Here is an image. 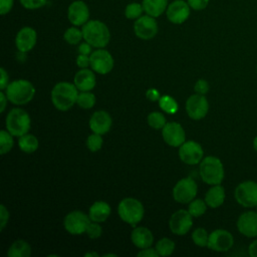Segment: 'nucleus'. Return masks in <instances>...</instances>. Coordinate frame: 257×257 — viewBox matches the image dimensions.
<instances>
[{
	"label": "nucleus",
	"mask_w": 257,
	"mask_h": 257,
	"mask_svg": "<svg viewBox=\"0 0 257 257\" xmlns=\"http://www.w3.org/2000/svg\"><path fill=\"white\" fill-rule=\"evenodd\" d=\"M83 39L92 47L103 48L110 39V33L107 26L99 20H88L81 28Z\"/></svg>",
	"instance_id": "f257e3e1"
},
{
	"label": "nucleus",
	"mask_w": 257,
	"mask_h": 257,
	"mask_svg": "<svg viewBox=\"0 0 257 257\" xmlns=\"http://www.w3.org/2000/svg\"><path fill=\"white\" fill-rule=\"evenodd\" d=\"M78 96L77 87L70 82H58L51 90L53 105L59 110H68L76 102Z\"/></svg>",
	"instance_id": "f03ea898"
},
{
	"label": "nucleus",
	"mask_w": 257,
	"mask_h": 257,
	"mask_svg": "<svg viewBox=\"0 0 257 257\" xmlns=\"http://www.w3.org/2000/svg\"><path fill=\"white\" fill-rule=\"evenodd\" d=\"M200 176L208 185H219L223 182L225 177L224 166L221 160L214 156L204 158L200 164Z\"/></svg>",
	"instance_id": "7ed1b4c3"
},
{
	"label": "nucleus",
	"mask_w": 257,
	"mask_h": 257,
	"mask_svg": "<svg viewBox=\"0 0 257 257\" xmlns=\"http://www.w3.org/2000/svg\"><path fill=\"white\" fill-rule=\"evenodd\" d=\"M5 94L12 103L22 105L28 103L35 94L33 84L25 79H17L10 82L5 88Z\"/></svg>",
	"instance_id": "20e7f679"
},
{
	"label": "nucleus",
	"mask_w": 257,
	"mask_h": 257,
	"mask_svg": "<svg viewBox=\"0 0 257 257\" xmlns=\"http://www.w3.org/2000/svg\"><path fill=\"white\" fill-rule=\"evenodd\" d=\"M30 116L22 108L11 109L6 116V128L13 137H21L30 128Z\"/></svg>",
	"instance_id": "39448f33"
},
{
	"label": "nucleus",
	"mask_w": 257,
	"mask_h": 257,
	"mask_svg": "<svg viewBox=\"0 0 257 257\" xmlns=\"http://www.w3.org/2000/svg\"><path fill=\"white\" fill-rule=\"evenodd\" d=\"M117 213L122 221L132 226H136V224L142 221L145 209L139 200L135 198H125L118 204Z\"/></svg>",
	"instance_id": "423d86ee"
},
{
	"label": "nucleus",
	"mask_w": 257,
	"mask_h": 257,
	"mask_svg": "<svg viewBox=\"0 0 257 257\" xmlns=\"http://www.w3.org/2000/svg\"><path fill=\"white\" fill-rule=\"evenodd\" d=\"M234 198L244 208H255L257 205V182L247 180L239 183L235 188Z\"/></svg>",
	"instance_id": "0eeeda50"
},
{
	"label": "nucleus",
	"mask_w": 257,
	"mask_h": 257,
	"mask_svg": "<svg viewBox=\"0 0 257 257\" xmlns=\"http://www.w3.org/2000/svg\"><path fill=\"white\" fill-rule=\"evenodd\" d=\"M198 187L196 182L188 177L180 180L173 189V197L175 201L181 204H187L193 201L197 195Z\"/></svg>",
	"instance_id": "6e6552de"
},
{
	"label": "nucleus",
	"mask_w": 257,
	"mask_h": 257,
	"mask_svg": "<svg viewBox=\"0 0 257 257\" xmlns=\"http://www.w3.org/2000/svg\"><path fill=\"white\" fill-rule=\"evenodd\" d=\"M90 218L86 214L80 211H72L68 213L63 221L65 230L72 235H80L85 233L88 225L90 224Z\"/></svg>",
	"instance_id": "1a4fd4ad"
},
{
	"label": "nucleus",
	"mask_w": 257,
	"mask_h": 257,
	"mask_svg": "<svg viewBox=\"0 0 257 257\" xmlns=\"http://www.w3.org/2000/svg\"><path fill=\"white\" fill-rule=\"evenodd\" d=\"M234 245L233 235L225 229H216L209 234L207 247L216 252H227Z\"/></svg>",
	"instance_id": "9d476101"
},
{
	"label": "nucleus",
	"mask_w": 257,
	"mask_h": 257,
	"mask_svg": "<svg viewBox=\"0 0 257 257\" xmlns=\"http://www.w3.org/2000/svg\"><path fill=\"white\" fill-rule=\"evenodd\" d=\"M134 32L143 40H150L158 33V23L155 17L148 14L142 15L134 23Z\"/></svg>",
	"instance_id": "9b49d317"
},
{
	"label": "nucleus",
	"mask_w": 257,
	"mask_h": 257,
	"mask_svg": "<svg viewBox=\"0 0 257 257\" xmlns=\"http://www.w3.org/2000/svg\"><path fill=\"white\" fill-rule=\"evenodd\" d=\"M186 110L188 115L195 120L205 117L209 110V102L203 94H193L186 101Z\"/></svg>",
	"instance_id": "f8f14e48"
},
{
	"label": "nucleus",
	"mask_w": 257,
	"mask_h": 257,
	"mask_svg": "<svg viewBox=\"0 0 257 257\" xmlns=\"http://www.w3.org/2000/svg\"><path fill=\"white\" fill-rule=\"evenodd\" d=\"M204 151L200 144L194 141L183 143L179 149L180 159L188 165H197L203 160Z\"/></svg>",
	"instance_id": "ddd939ff"
},
{
	"label": "nucleus",
	"mask_w": 257,
	"mask_h": 257,
	"mask_svg": "<svg viewBox=\"0 0 257 257\" xmlns=\"http://www.w3.org/2000/svg\"><path fill=\"white\" fill-rule=\"evenodd\" d=\"M193 216L189 211L179 210L175 212L169 221V227L171 231L176 235H185L187 234L193 225Z\"/></svg>",
	"instance_id": "4468645a"
},
{
	"label": "nucleus",
	"mask_w": 257,
	"mask_h": 257,
	"mask_svg": "<svg viewBox=\"0 0 257 257\" xmlns=\"http://www.w3.org/2000/svg\"><path fill=\"white\" fill-rule=\"evenodd\" d=\"M239 233L247 238L257 237V213L255 210L243 212L236 222Z\"/></svg>",
	"instance_id": "2eb2a0df"
},
{
	"label": "nucleus",
	"mask_w": 257,
	"mask_h": 257,
	"mask_svg": "<svg viewBox=\"0 0 257 257\" xmlns=\"http://www.w3.org/2000/svg\"><path fill=\"white\" fill-rule=\"evenodd\" d=\"M89 58L91 68L99 74H106L113 67V58L105 49H96L95 51L91 52Z\"/></svg>",
	"instance_id": "dca6fc26"
},
{
	"label": "nucleus",
	"mask_w": 257,
	"mask_h": 257,
	"mask_svg": "<svg viewBox=\"0 0 257 257\" xmlns=\"http://www.w3.org/2000/svg\"><path fill=\"white\" fill-rule=\"evenodd\" d=\"M191 7L184 0H175L168 5L166 10L167 18L174 24L184 23L190 16Z\"/></svg>",
	"instance_id": "f3484780"
},
{
	"label": "nucleus",
	"mask_w": 257,
	"mask_h": 257,
	"mask_svg": "<svg viewBox=\"0 0 257 257\" xmlns=\"http://www.w3.org/2000/svg\"><path fill=\"white\" fill-rule=\"evenodd\" d=\"M69 22L74 26H83L89 19V9L85 2L81 0L73 1L67 9Z\"/></svg>",
	"instance_id": "a211bd4d"
},
{
	"label": "nucleus",
	"mask_w": 257,
	"mask_h": 257,
	"mask_svg": "<svg viewBox=\"0 0 257 257\" xmlns=\"http://www.w3.org/2000/svg\"><path fill=\"white\" fill-rule=\"evenodd\" d=\"M164 141L171 147H180L185 143L186 134L183 126L178 122H168L162 128Z\"/></svg>",
	"instance_id": "6ab92c4d"
},
{
	"label": "nucleus",
	"mask_w": 257,
	"mask_h": 257,
	"mask_svg": "<svg viewBox=\"0 0 257 257\" xmlns=\"http://www.w3.org/2000/svg\"><path fill=\"white\" fill-rule=\"evenodd\" d=\"M37 40V34L36 31L29 26L22 27L15 38V44L17 49L20 52H28L30 51L36 44Z\"/></svg>",
	"instance_id": "aec40b11"
},
{
	"label": "nucleus",
	"mask_w": 257,
	"mask_h": 257,
	"mask_svg": "<svg viewBox=\"0 0 257 257\" xmlns=\"http://www.w3.org/2000/svg\"><path fill=\"white\" fill-rule=\"evenodd\" d=\"M112 123L111 116L104 110L95 111L89 119L90 130L99 135H103L110 130Z\"/></svg>",
	"instance_id": "412c9836"
},
{
	"label": "nucleus",
	"mask_w": 257,
	"mask_h": 257,
	"mask_svg": "<svg viewBox=\"0 0 257 257\" xmlns=\"http://www.w3.org/2000/svg\"><path fill=\"white\" fill-rule=\"evenodd\" d=\"M95 83L94 73L87 68L80 69L74 76V84L80 91H90L94 88Z\"/></svg>",
	"instance_id": "4be33fe9"
},
{
	"label": "nucleus",
	"mask_w": 257,
	"mask_h": 257,
	"mask_svg": "<svg viewBox=\"0 0 257 257\" xmlns=\"http://www.w3.org/2000/svg\"><path fill=\"white\" fill-rule=\"evenodd\" d=\"M132 241L135 246L140 249L151 247L154 242V236L151 230L146 227H137L133 230L131 235Z\"/></svg>",
	"instance_id": "5701e85b"
},
{
	"label": "nucleus",
	"mask_w": 257,
	"mask_h": 257,
	"mask_svg": "<svg viewBox=\"0 0 257 257\" xmlns=\"http://www.w3.org/2000/svg\"><path fill=\"white\" fill-rule=\"evenodd\" d=\"M225 189L221 184L213 185L205 195V202L210 208H218L223 205L225 201Z\"/></svg>",
	"instance_id": "b1692460"
},
{
	"label": "nucleus",
	"mask_w": 257,
	"mask_h": 257,
	"mask_svg": "<svg viewBox=\"0 0 257 257\" xmlns=\"http://www.w3.org/2000/svg\"><path fill=\"white\" fill-rule=\"evenodd\" d=\"M110 214V207L106 202L96 201L89 208V218L92 222H103Z\"/></svg>",
	"instance_id": "393cba45"
},
{
	"label": "nucleus",
	"mask_w": 257,
	"mask_h": 257,
	"mask_svg": "<svg viewBox=\"0 0 257 257\" xmlns=\"http://www.w3.org/2000/svg\"><path fill=\"white\" fill-rule=\"evenodd\" d=\"M142 4L146 14L155 18L166 12L169 5L168 0H143Z\"/></svg>",
	"instance_id": "a878e982"
},
{
	"label": "nucleus",
	"mask_w": 257,
	"mask_h": 257,
	"mask_svg": "<svg viewBox=\"0 0 257 257\" xmlns=\"http://www.w3.org/2000/svg\"><path fill=\"white\" fill-rule=\"evenodd\" d=\"M30 254V245L25 240L22 239L14 241L7 252V255L9 257H29Z\"/></svg>",
	"instance_id": "bb28decb"
},
{
	"label": "nucleus",
	"mask_w": 257,
	"mask_h": 257,
	"mask_svg": "<svg viewBox=\"0 0 257 257\" xmlns=\"http://www.w3.org/2000/svg\"><path fill=\"white\" fill-rule=\"evenodd\" d=\"M18 146L22 152L31 154V153H34L38 149L39 143L35 136L25 134V135L19 137Z\"/></svg>",
	"instance_id": "cd10ccee"
},
{
	"label": "nucleus",
	"mask_w": 257,
	"mask_h": 257,
	"mask_svg": "<svg viewBox=\"0 0 257 257\" xmlns=\"http://www.w3.org/2000/svg\"><path fill=\"white\" fill-rule=\"evenodd\" d=\"M156 250L159 256H169L175 250V243L169 238H162L157 242Z\"/></svg>",
	"instance_id": "c85d7f7f"
},
{
	"label": "nucleus",
	"mask_w": 257,
	"mask_h": 257,
	"mask_svg": "<svg viewBox=\"0 0 257 257\" xmlns=\"http://www.w3.org/2000/svg\"><path fill=\"white\" fill-rule=\"evenodd\" d=\"M63 38L69 44H72V45L78 44L80 42V40L83 38L82 30L78 29L77 26L69 27L65 30V32L63 34Z\"/></svg>",
	"instance_id": "c756f323"
},
{
	"label": "nucleus",
	"mask_w": 257,
	"mask_h": 257,
	"mask_svg": "<svg viewBox=\"0 0 257 257\" xmlns=\"http://www.w3.org/2000/svg\"><path fill=\"white\" fill-rule=\"evenodd\" d=\"M159 105L164 111H166L168 113H171V114L176 113L178 108H179L178 102L170 95L161 96L160 99H159Z\"/></svg>",
	"instance_id": "7c9ffc66"
},
{
	"label": "nucleus",
	"mask_w": 257,
	"mask_h": 257,
	"mask_svg": "<svg viewBox=\"0 0 257 257\" xmlns=\"http://www.w3.org/2000/svg\"><path fill=\"white\" fill-rule=\"evenodd\" d=\"M143 12H145L143 4H140L138 2H132L126 5V7L124 9V16L127 19L137 20L138 18H140L142 16Z\"/></svg>",
	"instance_id": "2f4dec72"
},
{
	"label": "nucleus",
	"mask_w": 257,
	"mask_h": 257,
	"mask_svg": "<svg viewBox=\"0 0 257 257\" xmlns=\"http://www.w3.org/2000/svg\"><path fill=\"white\" fill-rule=\"evenodd\" d=\"M13 147V136L8 132L2 130L0 132V154H7Z\"/></svg>",
	"instance_id": "473e14b6"
},
{
	"label": "nucleus",
	"mask_w": 257,
	"mask_h": 257,
	"mask_svg": "<svg viewBox=\"0 0 257 257\" xmlns=\"http://www.w3.org/2000/svg\"><path fill=\"white\" fill-rule=\"evenodd\" d=\"M207 204L205 202V200H201V199H196L190 202L189 204V209L188 211L190 212V214L193 217H200L203 214H205L206 210H207Z\"/></svg>",
	"instance_id": "72a5a7b5"
},
{
	"label": "nucleus",
	"mask_w": 257,
	"mask_h": 257,
	"mask_svg": "<svg viewBox=\"0 0 257 257\" xmlns=\"http://www.w3.org/2000/svg\"><path fill=\"white\" fill-rule=\"evenodd\" d=\"M76 103L82 108H91L95 103V96L90 91H81L78 93Z\"/></svg>",
	"instance_id": "f704fd0d"
},
{
	"label": "nucleus",
	"mask_w": 257,
	"mask_h": 257,
	"mask_svg": "<svg viewBox=\"0 0 257 257\" xmlns=\"http://www.w3.org/2000/svg\"><path fill=\"white\" fill-rule=\"evenodd\" d=\"M148 123L150 124L151 127L155 130H160L163 128L167 122L166 117L162 112L153 111L148 115Z\"/></svg>",
	"instance_id": "c9c22d12"
},
{
	"label": "nucleus",
	"mask_w": 257,
	"mask_h": 257,
	"mask_svg": "<svg viewBox=\"0 0 257 257\" xmlns=\"http://www.w3.org/2000/svg\"><path fill=\"white\" fill-rule=\"evenodd\" d=\"M192 239L194 243L200 247H205L208 245L209 234L204 228H197L192 233Z\"/></svg>",
	"instance_id": "e433bc0d"
},
{
	"label": "nucleus",
	"mask_w": 257,
	"mask_h": 257,
	"mask_svg": "<svg viewBox=\"0 0 257 257\" xmlns=\"http://www.w3.org/2000/svg\"><path fill=\"white\" fill-rule=\"evenodd\" d=\"M102 143H103V140L101 138V135L93 133L92 135L88 136L86 140V147L91 152H97L101 149Z\"/></svg>",
	"instance_id": "4c0bfd02"
},
{
	"label": "nucleus",
	"mask_w": 257,
	"mask_h": 257,
	"mask_svg": "<svg viewBox=\"0 0 257 257\" xmlns=\"http://www.w3.org/2000/svg\"><path fill=\"white\" fill-rule=\"evenodd\" d=\"M19 1L24 8L29 10L41 8L47 3V0H19Z\"/></svg>",
	"instance_id": "58836bf2"
},
{
	"label": "nucleus",
	"mask_w": 257,
	"mask_h": 257,
	"mask_svg": "<svg viewBox=\"0 0 257 257\" xmlns=\"http://www.w3.org/2000/svg\"><path fill=\"white\" fill-rule=\"evenodd\" d=\"M85 233L87 234V236L91 239H95V238H98L101 233H102V229H101V226L97 224V222H93L88 225Z\"/></svg>",
	"instance_id": "ea45409f"
},
{
	"label": "nucleus",
	"mask_w": 257,
	"mask_h": 257,
	"mask_svg": "<svg viewBox=\"0 0 257 257\" xmlns=\"http://www.w3.org/2000/svg\"><path fill=\"white\" fill-rule=\"evenodd\" d=\"M194 89L195 91L198 93V94H203L205 95L209 89H210V85L208 83V81L206 79H198L197 82L195 83V86H194Z\"/></svg>",
	"instance_id": "a19ab883"
},
{
	"label": "nucleus",
	"mask_w": 257,
	"mask_h": 257,
	"mask_svg": "<svg viewBox=\"0 0 257 257\" xmlns=\"http://www.w3.org/2000/svg\"><path fill=\"white\" fill-rule=\"evenodd\" d=\"M187 2L191 7V9L200 11V10H204L209 5L210 0H187Z\"/></svg>",
	"instance_id": "79ce46f5"
},
{
	"label": "nucleus",
	"mask_w": 257,
	"mask_h": 257,
	"mask_svg": "<svg viewBox=\"0 0 257 257\" xmlns=\"http://www.w3.org/2000/svg\"><path fill=\"white\" fill-rule=\"evenodd\" d=\"M14 0H0V14L6 15L13 8Z\"/></svg>",
	"instance_id": "37998d69"
},
{
	"label": "nucleus",
	"mask_w": 257,
	"mask_h": 257,
	"mask_svg": "<svg viewBox=\"0 0 257 257\" xmlns=\"http://www.w3.org/2000/svg\"><path fill=\"white\" fill-rule=\"evenodd\" d=\"M9 219V212L4 205L0 206V230L2 231Z\"/></svg>",
	"instance_id": "c03bdc74"
},
{
	"label": "nucleus",
	"mask_w": 257,
	"mask_h": 257,
	"mask_svg": "<svg viewBox=\"0 0 257 257\" xmlns=\"http://www.w3.org/2000/svg\"><path fill=\"white\" fill-rule=\"evenodd\" d=\"M76 64L80 68H86L88 65H90L89 56L85 54H79L76 58Z\"/></svg>",
	"instance_id": "a18cd8bd"
},
{
	"label": "nucleus",
	"mask_w": 257,
	"mask_h": 257,
	"mask_svg": "<svg viewBox=\"0 0 257 257\" xmlns=\"http://www.w3.org/2000/svg\"><path fill=\"white\" fill-rule=\"evenodd\" d=\"M138 256L139 257H158L159 254L155 249L151 248V247H148V248H145V249H142L139 253H138Z\"/></svg>",
	"instance_id": "49530a36"
},
{
	"label": "nucleus",
	"mask_w": 257,
	"mask_h": 257,
	"mask_svg": "<svg viewBox=\"0 0 257 257\" xmlns=\"http://www.w3.org/2000/svg\"><path fill=\"white\" fill-rule=\"evenodd\" d=\"M91 45L88 43V42H82L79 44L78 46V52L79 54H85V55H88V54H91Z\"/></svg>",
	"instance_id": "de8ad7c7"
},
{
	"label": "nucleus",
	"mask_w": 257,
	"mask_h": 257,
	"mask_svg": "<svg viewBox=\"0 0 257 257\" xmlns=\"http://www.w3.org/2000/svg\"><path fill=\"white\" fill-rule=\"evenodd\" d=\"M0 72H1V80H0V88L3 90L7 87V85L9 84L8 83V80H9V76L6 72V70L4 68H1L0 69Z\"/></svg>",
	"instance_id": "09e8293b"
},
{
	"label": "nucleus",
	"mask_w": 257,
	"mask_h": 257,
	"mask_svg": "<svg viewBox=\"0 0 257 257\" xmlns=\"http://www.w3.org/2000/svg\"><path fill=\"white\" fill-rule=\"evenodd\" d=\"M148 99L152 100V101H156V100H159L161 95H160V92L155 89V88H150L147 90V93H146Z\"/></svg>",
	"instance_id": "8fccbe9b"
},
{
	"label": "nucleus",
	"mask_w": 257,
	"mask_h": 257,
	"mask_svg": "<svg viewBox=\"0 0 257 257\" xmlns=\"http://www.w3.org/2000/svg\"><path fill=\"white\" fill-rule=\"evenodd\" d=\"M248 255L250 257H257V239L253 240L248 246Z\"/></svg>",
	"instance_id": "3c124183"
},
{
	"label": "nucleus",
	"mask_w": 257,
	"mask_h": 257,
	"mask_svg": "<svg viewBox=\"0 0 257 257\" xmlns=\"http://www.w3.org/2000/svg\"><path fill=\"white\" fill-rule=\"evenodd\" d=\"M0 100H1V108H0V111L3 112L5 107H6V101L8 100L6 94H4L2 91L0 92Z\"/></svg>",
	"instance_id": "603ef678"
},
{
	"label": "nucleus",
	"mask_w": 257,
	"mask_h": 257,
	"mask_svg": "<svg viewBox=\"0 0 257 257\" xmlns=\"http://www.w3.org/2000/svg\"><path fill=\"white\" fill-rule=\"evenodd\" d=\"M253 149L257 152V136L253 140Z\"/></svg>",
	"instance_id": "864d4df0"
},
{
	"label": "nucleus",
	"mask_w": 257,
	"mask_h": 257,
	"mask_svg": "<svg viewBox=\"0 0 257 257\" xmlns=\"http://www.w3.org/2000/svg\"><path fill=\"white\" fill-rule=\"evenodd\" d=\"M85 256L87 257V256H95V257H97L98 256V254L97 253H95V252H92V253H86L85 254Z\"/></svg>",
	"instance_id": "5fc2aeb1"
},
{
	"label": "nucleus",
	"mask_w": 257,
	"mask_h": 257,
	"mask_svg": "<svg viewBox=\"0 0 257 257\" xmlns=\"http://www.w3.org/2000/svg\"><path fill=\"white\" fill-rule=\"evenodd\" d=\"M255 212H256V213H257V205H256V206H255Z\"/></svg>",
	"instance_id": "6e6d98bb"
},
{
	"label": "nucleus",
	"mask_w": 257,
	"mask_h": 257,
	"mask_svg": "<svg viewBox=\"0 0 257 257\" xmlns=\"http://www.w3.org/2000/svg\"><path fill=\"white\" fill-rule=\"evenodd\" d=\"M256 71H257V65H256Z\"/></svg>",
	"instance_id": "4d7b16f0"
}]
</instances>
